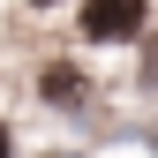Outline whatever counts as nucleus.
<instances>
[{
    "label": "nucleus",
    "instance_id": "obj_5",
    "mask_svg": "<svg viewBox=\"0 0 158 158\" xmlns=\"http://www.w3.org/2000/svg\"><path fill=\"white\" fill-rule=\"evenodd\" d=\"M30 8H60V0H30Z\"/></svg>",
    "mask_w": 158,
    "mask_h": 158
},
{
    "label": "nucleus",
    "instance_id": "obj_2",
    "mask_svg": "<svg viewBox=\"0 0 158 158\" xmlns=\"http://www.w3.org/2000/svg\"><path fill=\"white\" fill-rule=\"evenodd\" d=\"M38 106H53V113H83V106H90V75L75 68V60H45V68H38Z\"/></svg>",
    "mask_w": 158,
    "mask_h": 158
},
{
    "label": "nucleus",
    "instance_id": "obj_1",
    "mask_svg": "<svg viewBox=\"0 0 158 158\" xmlns=\"http://www.w3.org/2000/svg\"><path fill=\"white\" fill-rule=\"evenodd\" d=\"M75 38L83 45H143L151 38V0H83Z\"/></svg>",
    "mask_w": 158,
    "mask_h": 158
},
{
    "label": "nucleus",
    "instance_id": "obj_4",
    "mask_svg": "<svg viewBox=\"0 0 158 158\" xmlns=\"http://www.w3.org/2000/svg\"><path fill=\"white\" fill-rule=\"evenodd\" d=\"M0 158H15V128L8 121H0Z\"/></svg>",
    "mask_w": 158,
    "mask_h": 158
},
{
    "label": "nucleus",
    "instance_id": "obj_3",
    "mask_svg": "<svg viewBox=\"0 0 158 158\" xmlns=\"http://www.w3.org/2000/svg\"><path fill=\"white\" fill-rule=\"evenodd\" d=\"M143 83H158V38H143Z\"/></svg>",
    "mask_w": 158,
    "mask_h": 158
}]
</instances>
